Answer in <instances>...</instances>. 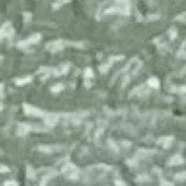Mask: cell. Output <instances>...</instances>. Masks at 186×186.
Wrapping results in <instances>:
<instances>
[{"label": "cell", "instance_id": "8", "mask_svg": "<svg viewBox=\"0 0 186 186\" xmlns=\"http://www.w3.org/2000/svg\"><path fill=\"white\" fill-rule=\"evenodd\" d=\"M112 62L109 61L108 63H104V64L101 65V66L99 67V71H100L102 74H105V73L107 72L109 69H110V66L112 65Z\"/></svg>", "mask_w": 186, "mask_h": 186}, {"label": "cell", "instance_id": "6", "mask_svg": "<svg viewBox=\"0 0 186 186\" xmlns=\"http://www.w3.org/2000/svg\"><path fill=\"white\" fill-rule=\"evenodd\" d=\"M148 83V85L151 87L153 88V89H158L159 87V85H160V82H159V79L156 78V77H151V78H149Z\"/></svg>", "mask_w": 186, "mask_h": 186}, {"label": "cell", "instance_id": "11", "mask_svg": "<svg viewBox=\"0 0 186 186\" xmlns=\"http://www.w3.org/2000/svg\"><path fill=\"white\" fill-rule=\"evenodd\" d=\"M93 76V71L92 70V68H86V70L84 71V77L87 78H90Z\"/></svg>", "mask_w": 186, "mask_h": 186}, {"label": "cell", "instance_id": "12", "mask_svg": "<svg viewBox=\"0 0 186 186\" xmlns=\"http://www.w3.org/2000/svg\"><path fill=\"white\" fill-rule=\"evenodd\" d=\"M174 91H179V92L182 93H186V85H183V86H180V87H174Z\"/></svg>", "mask_w": 186, "mask_h": 186}, {"label": "cell", "instance_id": "17", "mask_svg": "<svg viewBox=\"0 0 186 186\" xmlns=\"http://www.w3.org/2000/svg\"><path fill=\"white\" fill-rule=\"evenodd\" d=\"M2 55H0V60H2Z\"/></svg>", "mask_w": 186, "mask_h": 186}, {"label": "cell", "instance_id": "9", "mask_svg": "<svg viewBox=\"0 0 186 186\" xmlns=\"http://www.w3.org/2000/svg\"><path fill=\"white\" fill-rule=\"evenodd\" d=\"M125 59V56L124 55H112L110 58V61L113 63L115 61H120Z\"/></svg>", "mask_w": 186, "mask_h": 186}, {"label": "cell", "instance_id": "1", "mask_svg": "<svg viewBox=\"0 0 186 186\" xmlns=\"http://www.w3.org/2000/svg\"><path fill=\"white\" fill-rule=\"evenodd\" d=\"M40 40H41V35H40V34H34V35L31 36L30 37H28V38L26 39V40H22V41L18 42L17 46L21 48H26V47H28L29 45H31V44L37 43V42H38Z\"/></svg>", "mask_w": 186, "mask_h": 186}, {"label": "cell", "instance_id": "3", "mask_svg": "<svg viewBox=\"0 0 186 186\" xmlns=\"http://www.w3.org/2000/svg\"><path fill=\"white\" fill-rule=\"evenodd\" d=\"M63 43L62 40H56L52 42H48L46 45V48H48L50 51L55 52L59 51L60 49H63Z\"/></svg>", "mask_w": 186, "mask_h": 186}, {"label": "cell", "instance_id": "2", "mask_svg": "<svg viewBox=\"0 0 186 186\" xmlns=\"http://www.w3.org/2000/svg\"><path fill=\"white\" fill-rule=\"evenodd\" d=\"M14 29L11 27L10 22H5L1 28H0V38L8 37L13 35Z\"/></svg>", "mask_w": 186, "mask_h": 186}, {"label": "cell", "instance_id": "5", "mask_svg": "<svg viewBox=\"0 0 186 186\" xmlns=\"http://www.w3.org/2000/svg\"><path fill=\"white\" fill-rule=\"evenodd\" d=\"M32 80V78L31 76H27L22 78H17V79L15 80V84L17 86H23V85L30 83Z\"/></svg>", "mask_w": 186, "mask_h": 186}, {"label": "cell", "instance_id": "10", "mask_svg": "<svg viewBox=\"0 0 186 186\" xmlns=\"http://www.w3.org/2000/svg\"><path fill=\"white\" fill-rule=\"evenodd\" d=\"M63 84H60L55 85V86H53L51 87V91L53 92H59L61 90H63Z\"/></svg>", "mask_w": 186, "mask_h": 186}, {"label": "cell", "instance_id": "16", "mask_svg": "<svg viewBox=\"0 0 186 186\" xmlns=\"http://www.w3.org/2000/svg\"><path fill=\"white\" fill-rule=\"evenodd\" d=\"M2 89H3V84H0V92H1V91L2 90Z\"/></svg>", "mask_w": 186, "mask_h": 186}, {"label": "cell", "instance_id": "7", "mask_svg": "<svg viewBox=\"0 0 186 186\" xmlns=\"http://www.w3.org/2000/svg\"><path fill=\"white\" fill-rule=\"evenodd\" d=\"M168 34L170 39L171 40H174L175 39H177V37H178V32L175 27H171L168 29Z\"/></svg>", "mask_w": 186, "mask_h": 186}, {"label": "cell", "instance_id": "13", "mask_svg": "<svg viewBox=\"0 0 186 186\" xmlns=\"http://www.w3.org/2000/svg\"><path fill=\"white\" fill-rule=\"evenodd\" d=\"M23 17H24V20L25 22H28L31 19H32V14L30 13L25 12L23 14Z\"/></svg>", "mask_w": 186, "mask_h": 186}, {"label": "cell", "instance_id": "14", "mask_svg": "<svg viewBox=\"0 0 186 186\" xmlns=\"http://www.w3.org/2000/svg\"><path fill=\"white\" fill-rule=\"evenodd\" d=\"M159 17H160V16L156 15V14H152V15L148 16V19H149L150 20H156V19H159Z\"/></svg>", "mask_w": 186, "mask_h": 186}, {"label": "cell", "instance_id": "4", "mask_svg": "<svg viewBox=\"0 0 186 186\" xmlns=\"http://www.w3.org/2000/svg\"><path fill=\"white\" fill-rule=\"evenodd\" d=\"M24 110H25V112L26 113L29 114V115H38V116H40V115H42V114H43L42 111L37 108H35L33 106L28 105V104L24 105Z\"/></svg>", "mask_w": 186, "mask_h": 186}, {"label": "cell", "instance_id": "15", "mask_svg": "<svg viewBox=\"0 0 186 186\" xmlns=\"http://www.w3.org/2000/svg\"><path fill=\"white\" fill-rule=\"evenodd\" d=\"M71 0H58V2H61L62 4L63 3H66V2H70Z\"/></svg>", "mask_w": 186, "mask_h": 186}]
</instances>
